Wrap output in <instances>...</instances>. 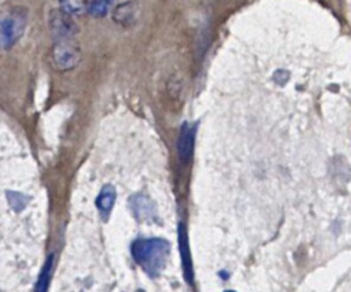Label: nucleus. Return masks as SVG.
<instances>
[{"label":"nucleus","instance_id":"39448f33","mask_svg":"<svg viewBox=\"0 0 351 292\" xmlns=\"http://www.w3.org/2000/svg\"><path fill=\"white\" fill-rule=\"evenodd\" d=\"M129 207H130L134 218L140 222L154 221L156 214H157L154 202L150 200V197H147L143 193L133 194L129 198Z\"/></svg>","mask_w":351,"mask_h":292},{"label":"nucleus","instance_id":"423d86ee","mask_svg":"<svg viewBox=\"0 0 351 292\" xmlns=\"http://www.w3.org/2000/svg\"><path fill=\"white\" fill-rule=\"evenodd\" d=\"M195 137H196V124L184 123L180 129V134L178 139V156L183 163L190 160L193 147H195Z\"/></svg>","mask_w":351,"mask_h":292},{"label":"nucleus","instance_id":"f257e3e1","mask_svg":"<svg viewBox=\"0 0 351 292\" xmlns=\"http://www.w3.org/2000/svg\"><path fill=\"white\" fill-rule=\"evenodd\" d=\"M47 230V200L36 161L0 120V292L36 282Z\"/></svg>","mask_w":351,"mask_h":292},{"label":"nucleus","instance_id":"9d476101","mask_svg":"<svg viewBox=\"0 0 351 292\" xmlns=\"http://www.w3.org/2000/svg\"><path fill=\"white\" fill-rule=\"evenodd\" d=\"M226 292H234V291H226Z\"/></svg>","mask_w":351,"mask_h":292},{"label":"nucleus","instance_id":"7ed1b4c3","mask_svg":"<svg viewBox=\"0 0 351 292\" xmlns=\"http://www.w3.org/2000/svg\"><path fill=\"white\" fill-rule=\"evenodd\" d=\"M26 26V9L16 6L0 10V50H8L19 42L25 34Z\"/></svg>","mask_w":351,"mask_h":292},{"label":"nucleus","instance_id":"0eeeda50","mask_svg":"<svg viewBox=\"0 0 351 292\" xmlns=\"http://www.w3.org/2000/svg\"><path fill=\"white\" fill-rule=\"evenodd\" d=\"M90 0H59L60 10L67 16L82 14L87 8H89Z\"/></svg>","mask_w":351,"mask_h":292},{"label":"nucleus","instance_id":"20e7f679","mask_svg":"<svg viewBox=\"0 0 351 292\" xmlns=\"http://www.w3.org/2000/svg\"><path fill=\"white\" fill-rule=\"evenodd\" d=\"M51 59L58 70H70L79 64L80 50L70 40H62L51 50Z\"/></svg>","mask_w":351,"mask_h":292},{"label":"nucleus","instance_id":"1a4fd4ad","mask_svg":"<svg viewBox=\"0 0 351 292\" xmlns=\"http://www.w3.org/2000/svg\"><path fill=\"white\" fill-rule=\"evenodd\" d=\"M179 237H180V250H182V255H183L184 271H186V274H191L190 260H189V241H187V235H186V231H184L183 226H180Z\"/></svg>","mask_w":351,"mask_h":292},{"label":"nucleus","instance_id":"f03ea898","mask_svg":"<svg viewBox=\"0 0 351 292\" xmlns=\"http://www.w3.org/2000/svg\"><path fill=\"white\" fill-rule=\"evenodd\" d=\"M130 252L134 263L142 268L149 277H159L166 268L170 243L163 238H137L132 243Z\"/></svg>","mask_w":351,"mask_h":292},{"label":"nucleus","instance_id":"6e6552de","mask_svg":"<svg viewBox=\"0 0 351 292\" xmlns=\"http://www.w3.org/2000/svg\"><path fill=\"white\" fill-rule=\"evenodd\" d=\"M113 2L114 0H90L87 12L96 17V19H100V17H104L109 13Z\"/></svg>","mask_w":351,"mask_h":292}]
</instances>
